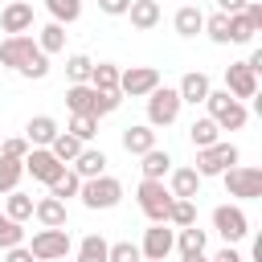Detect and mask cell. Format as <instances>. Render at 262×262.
Wrapping results in <instances>:
<instances>
[{
    "mask_svg": "<svg viewBox=\"0 0 262 262\" xmlns=\"http://www.w3.org/2000/svg\"><path fill=\"white\" fill-rule=\"evenodd\" d=\"M164 225H176V229L196 225V205H192L188 196H172V205H168V221H164Z\"/></svg>",
    "mask_w": 262,
    "mask_h": 262,
    "instance_id": "cell-25",
    "label": "cell"
},
{
    "mask_svg": "<svg viewBox=\"0 0 262 262\" xmlns=\"http://www.w3.org/2000/svg\"><path fill=\"white\" fill-rule=\"evenodd\" d=\"M82 147H86V143H82L78 135H70V131H57V135H53V143H49V151H53L61 164H74V156H78Z\"/></svg>",
    "mask_w": 262,
    "mask_h": 262,
    "instance_id": "cell-27",
    "label": "cell"
},
{
    "mask_svg": "<svg viewBox=\"0 0 262 262\" xmlns=\"http://www.w3.org/2000/svg\"><path fill=\"white\" fill-rule=\"evenodd\" d=\"M213 229L225 237V246H233V242H242V237L250 233V217H246L237 205H217V209H213Z\"/></svg>",
    "mask_w": 262,
    "mask_h": 262,
    "instance_id": "cell-9",
    "label": "cell"
},
{
    "mask_svg": "<svg viewBox=\"0 0 262 262\" xmlns=\"http://www.w3.org/2000/svg\"><path fill=\"white\" fill-rule=\"evenodd\" d=\"M33 217H37L45 229H57V225H66V201L41 196V201H33Z\"/></svg>",
    "mask_w": 262,
    "mask_h": 262,
    "instance_id": "cell-22",
    "label": "cell"
},
{
    "mask_svg": "<svg viewBox=\"0 0 262 262\" xmlns=\"http://www.w3.org/2000/svg\"><path fill=\"white\" fill-rule=\"evenodd\" d=\"M4 213H8L12 221H29V217H33V196H29V192H20V188H12V192H8Z\"/></svg>",
    "mask_w": 262,
    "mask_h": 262,
    "instance_id": "cell-36",
    "label": "cell"
},
{
    "mask_svg": "<svg viewBox=\"0 0 262 262\" xmlns=\"http://www.w3.org/2000/svg\"><path fill=\"white\" fill-rule=\"evenodd\" d=\"M4 262H37V258H33V254H29V246H12V250H8V258H4Z\"/></svg>",
    "mask_w": 262,
    "mask_h": 262,
    "instance_id": "cell-45",
    "label": "cell"
},
{
    "mask_svg": "<svg viewBox=\"0 0 262 262\" xmlns=\"http://www.w3.org/2000/svg\"><path fill=\"white\" fill-rule=\"evenodd\" d=\"M25 176V160H12V156H0V192H12Z\"/></svg>",
    "mask_w": 262,
    "mask_h": 262,
    "instance_id": "cell-35",
    "label": "cell"
},
{
    "mask_svg": "<svg viewBox=\"0 0 262 262\" xmlns=\"http://www.w3.org/2000/svg\"><path fill=\"white\" fill-rule=\"evenodd\" d=\"M172 25H176V33H180V37H196V33L205 29V12H201L196 4H180V8H176V16H172Z\"/></svg>",
    "mask_w": 262,
    "mask_h": 262,
    "instance_id": "cell-24",
    "label": "cell"
},
{
    "mask_svg": "<svg viewBox=\"0 0 262 262\" xmlns=\"http://www.w3.org/2000/svg\"><path fill=\"white\" fill-rule=\"evenodd\" d=\"M90 86L94 90H119V66L115 61H98L90 70Z\"/></svg>",
    "mask_w": 262,
    "mask_h": 262,
    "instance_id": "cell-32",
    "label": "cell"
},
{
    "mask_svg": "<svg viewBox=\"0 0 262 262\" xmlns=\"http://www.w3.org/2000/svg\"><path fill=\"white\" fill-rule=\"evenodd\" d=\"M201 33H209L213 45H229V16H225V12L205 16V29H201Z\"/></svg>",
    "mask_w": 262,
    "mask_h": 262,
    "instance_id": "cell-37",
    "label": "cell"
},
{
    "mask_svg": "<svg viewBox=\"0 0 262 262\" xmlns=\"http://www.w3.org/2000/svg\"><path fill=\"white\" fill-rule=\"evenodd\" d=\"M0 29L12 37V33H29L33 29V4H25V0H8L4 4V12H0Z\"/></svg>",
    "mask_w": 262,
    "mask_h": 262,
    "instance_id": "cell-14",
    "label": "cell"
},
{
    "mask_svg": "<svg viewBox=\"0 0 262 262\" xmlns=\"http://www.w3.org/2000/svg\"><path fill=\"white\" fill-rule=\"evenodd\" d=\"M45 8H49V16L57 25H74L82 16V0H45Z\"/></svg>",
    "mask_w": 262,
    "mask_h": 262,
    "instance_id": "cell-34",
    "label": "cell"
},
{
    "mask_svg": "<svg viewBox=\"0 0 262 262\" xmlns=\"http://www.w3.org/2000/svg\"><path fill=\"white\" fill-rule=\"evenodd\" d=\"M78 188H82V176L74 172V168H66L53 184H49V196H57V201H70V196H78Z\"/></svg>",
    "mask_w": 262,
    "mask_h": 262,
    "instance_id": "cell-33",
    "label": "cell"
},
{
    "mask_svg": "<svg viewBox=\"0 0 262 262\" xmlns=\"http://www.w3.org/2000/svg\"><path fill=\"white\" fill-rule=\"evenodd\" d=\"M213 262H246V258H242L233 246H225V250H217V254H213Z\"/></svg>",
    "mask_w": 262,
    "mask_h": 262,
    "instance_id": "cell-46",
    "label": "cell"
},
{
    "mask_svg": "<svg viewBox=\"0 0 262 262\" xmlns=\"http://www.w3.org/2000/svg\"><path fill=\"white\" fill-rule=\"evenodd\" d=\"M201 180H205V176H201L196 168H172V172H168V192L192 201V196L201 192Z\"/></svg>",
    "mask_w": 262,
    "mask_h": 262,
    "instance_id": "cell-16",
    "label": "cell"
},
{
    "mask_svg": "<svg viewBox=\"0 0 262 262\" xmlns=\"http://www.w3.org/2000/svg\"><path fill=\"white\" fill-rule=\"evenodd\" d=\"M106 262H143V254L135 242H115V246H106Z\"/></svg>",
    "mask_w": 262,
    "mask_h": 262,
    "instance_id": "cell-41",
    "label": "cell"
},
{
    "mask_svg": "<svg viewBox=\"0 0 262 262\" xmlns=\"http://www.w3.org/2000/svg\"><path fill=\"white\" fill-rule=\"evenodd\" d=\"M0 156L25 160V156H29V139H25V135H12V139H4V143H0Z\"/></svg>",
    "mask_w": 262,
    "mask_h": 262,
    "instance_id": "cell-43",
    "label": "cell"
},
{
    "mask_svg": "<svg viewBox=\"0 0 262 262\" xmlns=\"http://www.w3.org/2000/svg\"><path fill=\"white\" fill-rule=\"evenodd\" d=\"M37 49H41V53H61V49H66V25H57V20L45 25L41 37H37Z\"/></svg>",
    "mask_w": 262,
    "mask_h": 262,
    "instance_id": "cell-31",
    "label": "cell"
},
{
    "mask_svg": "<svg viewBox=\"0 0 262 262\" xmlns=\"http://www.w3.org/2000/svg\"><path fill=\"white\" fill-rule=\"evenodd\" d=\"M0 66L16 70L20 78H45L49 74V53H41L29 33H12V37L0 41Z\"/></svg>",
    "mask_w": 262,
    "mask_h": 262,
    "instance_id": "cell-1",
    "label": "cell"
},
{
    "mask_svg": "<svg viewBox=\"0 0 262 262\" xmlns=\"http://www.w3.org/2000/svg\"><path fill=\"white\" fill-rule=\"evenodd\" d=\"M53 262H66V258H53Z\"/></svg>",
    "mask_w": 262,
    "mask_h": 262,
    "instance_id": "cell-50",
    "label": "cell"
},
{
    "mask_svg": "<svg viewBox=\"0 0 262 262\" xmlns=\"http://www.w3.org/2000/svg\"><path fill=\"white\" fill-rule=\"evenodd\" d=\"M221 180H225V192L237 196V201H254V196H262V168L233 164V168L221 172Z\"/></svg>",
    "mask_w": 262,
    "mask_h": 262,
    "instance_id": "cell-5",
    "label": "cell"
},
{
    "mask_svg": "<svg viewBox=\"0 0 262 262\" xmlns=\"http://www.w3.org/2000/svg\"><path fill=\"white\" fill-rule=\"evenodd\" d=\"M139 160H143V164H139L143 180H164V176L172 172V156H168L164 147H147V151H143Z\"/></svg>",
    "mask_w": 262,
    "mask_h": 262,
    "instance_id": "cell-21",
    "label": "cell"
},
{
    "mask_svg": "<svg viewBox=\"0 0 262 262\" xmlns=\"http://www.w3.org/2000/svg\"><path fill=\"white\" fill-rule=\"evenodd\" d=\"M74 172H78L82 180L102 176V172H106V151H102V147H82V151L74 156Z\"/></svg>",
    "mask_w": 262,
    "mask_h": 262,
    "instance_id": "cell-20",
    "label": "cell"
},
{
    "mask_svg": "<svg viewBox=\"0 0 262 262\" xmlns=\"http://www.w3.org/2000/svg\"><path fill=\"white\" fill-rule=\"evenodd\" d=\"M188 139H192V147H209V143H217V139H221V127H217L209 115H205V119H192Z\"/></svg>",
    "mask_w": 262,
    "mask_h": 262,
    "instance_id": "cell-26",
    "label": "cell"
},
{
    "mask_svg": "<svg viewBox=\"0 0 262 262\" xmlns=\"http://www.w3.org/2000/svg\"><path fill=\"white\" fill-rule=\"evenodd\" d=\"M0 70H4V66H0Z\"/></svg>",
    "mask_w": 262,
    "mask_h": 262,
    "instance_id": "cell-52",
    "label": "cell"
},
{
    "mask_svg": "<svg viewBox=\"0 0 262 262\" xmlns=\"http://www.w3.org/2000/svg\"><path fill=\"white\" fill-rule=\"evenodd\" d=\"M156 86H160V70H156V66H131V70H119V90L131 94V98H147Z\"/></svg>",
    "mask_w": 262,
    "mask_h": 262,
    "instance_id": "cell-10",
    "label": "cell"
},
{
    "mask_svg": "<svg viewBox=\"0 0 262 262\" xmlns=\"http://www.w3.org/2000/svg\"><path fill=\"white\" fill-rule=\"evenodd\" d=\"M94 86L90 82H70L66 86V106H70V115H94Z\"/></svg>",
    "mask_w": 262,
    "mask_h": 262,
    "instance_id": "cell-18",
    "label": "cell"
},
{
    "mask_svg": "<svg viewBox=\"0 0 262 262\" xmlns=\"http://www.w3.org/2000/svg\"><path fill=\"white\" fill-rule=\"evenodd\" d=\"M78 262H106V237L102 233H86L78 242Z\"/></svg>",
    "mask_w": 262,
    "mask_h": 262,
    "instance_id": "cell-29",
    "label": "cell"
},
{
    "mask_svg": "<svg viewBox=\"0 0 262 262\" xmlns=\"http://www.w3.org/2000/svg\"><path fill=\"white\" fill-rule=\"evenodd\" d=\"M78 196H82V205L86 209H115L119 201H123V184L115 180V176H90V180H82V188H78Z\"/></svg>",
    "mask_w": 262,
    "mask_h": 262,
    "instance_id": "cell-3",
    "label": "cell"
},
{
    "mask_svg": "<svg viewBox=\"0 0 262 262\" xmlns=\"http://www.w3.org/2000/svg\"><path fill=\"white\" fill-rule=\"evenodd\" d=\"M29 254L37 258V262H53V258H66L70 254V233H66V225H57V229H37L33 233V242H29Z\"/></svg>",
    "mask_w": 262,
    "mask_h": 262,
    "instance_id": "cell-7",
    "label": "cell"
},
{
    "mask_svg": "<svg viewBox=\"0 0 262 262\" xmlns=\"http://www.w3.org/2000/svg\"><path fill=\"white\" fill-rule=\"evenodd\" d=\"M205 242H209V233H205L201 225H184V229L176 233L180 254H205Z\"/></svg>",
    "mask_w": 262,
    "mask_h": 262,
    "instance_id": "cell-28",
    "label": "cell"
},
{
    "mask_svg": "<svg viewBox=\"0 0 262 262\" xmlns=\"http://www.w3.org/2000/svg\"><path fill=\"white\" fill-rule=\"evenodd\" d=\"M246 66H250V70H254V74H262V49H254V53H250V61H246Z\"/></svg>",
    "mask_w": 262,
    "mask_h": 262,
    "instance_id": "cell-48",
    "label": "cell"
},
{
    "mask_svg": "<svg viewBox=\"0 0 262 262\" xmlns=\"http://www.w3.org/2000/svg\"><path fill=\"white\" fill-rule=\"evenodd\" d=\"M180 262H209L205 254H180Z\"/></svg>",
    "mask_w": 262,
    "mask_h": 262,
    "instance_id": "cell-49",
    "label": "cell"
},
{
    "mask_svg": "<svg viewBox=\"0 0 262 262\" xmlns=\"http://www.w3.org/2000/svg\"><path fill=\"white\" fill-rule=\"evenodd\" d=\"M254 33H258V29L250 25L246 12H229V45H250Z\"/></svg>",
    "mask_w": 262,
    "mask_h": 262,
    "instance_id": "cell-30",
    "label": "cell"
},
{
    "mask_svg": "<svg viewBox=\"0 0 262 262\" xmlns=\"http://www.w3.org/2000/svg\"><path fill=\"white\" fill-rule=\"evenodd\" d=\"M168 205H172V192L164 180H139V209L147 221H168Z\"/></svg>",
    "mask_w": 262,
    "mask_h": 262,
    "instance_id": "cell-8",
    "label": "cell"
},
{
    "mask_svg": "<svg viewBox=\"0 0 262 262\" xmlns=\"http://www.w3.org/2000/svg\"><path fill=\"white\" fill-rule=\"evenodd\" d=\"M225 90L233 98H254L258 94V74L246 61H233V66H225Z\"/></svg>",
    "mask_w": 262,
    "mask_h": 262,
    "instance_id": "cell-13",
    "label": "cell"
},
{
    "mask_svg": "<svg viewBox=\"0 0 262 262\" xmlns=\"http://www.w3.org/2000/svg\"><path fill=\"white\" fill-rule=\"evenodd\" d=\"M90 70H94V61H90L86 53H70V57H66V74H70V82H90Z\"/></svg>",
    "mask_w": 262,
    "mask_h": 262,
    "instance_id": "cell-40",
    "label": "cell"
},
{
    "mask_svg": "<svg viewBox=\"0 0 262 262\" xmlns=\"http://www.w3.org/2000/svg\"><path fill=\"white\" fill-rule=\"evenodd\" d=\"M180 94L172 90V86H156L151 94H147V127H172L176 119H180Z\"/></svg>",
    "mask_w": 262,
    "mask_h": 262,
    "instance_id": "cell-4",
    "label": "cell"
},
{
    "mask_svg": "<svg viewBox=\"0 0 262 262\" xmlns=\"http://www.w3.org/2000/svg\"><path fill=\"white\" fill-rule=\"evenodd\" d=\"M70 135H78L82 143H90L94 135H98V119L94 115H70V127H66Z\"/></svg>",
    "mask_w": 262,
    "mask_h": 262,
    "instance_id": "cell-38",
    "label": "cell"
},
{
    "mask_svg": "<svg viewBox=\"0 0 262 262\" xmlns=\"http://www.w3.org/2000/svg\"><path fill=\"white\" fill-rule=\"evenodd\" d=\"M172 250H176V233H172L164 221H151V229H143V246H139V254H143L147 262H164Z\"/></svg>",
    "mask_w": 262,
    "mask_h": 262,
    "instance_id": "cell-12",
    "label": "cell"
},
{
    "mask_svg": "<svg viewBox=\"0 0 262 262\" xmlns=\"http://www.w3.org/2000/svg\"><path fill=\"white\" fill-rule=\"evenodd\" d=\"M205 106H209V119H213L221 131H242V127H246V119H250L246 102H242V98H233L229 90H209Z\"/></svg>",
    "mask_w": 262,
    "mask_h": 262,
    "instance_id": "cell-2",
    "label": "cell"
},
{
    "mask_svg": "<svg viewBox=\"0 0 262 262\" xmlns=\"http://www.w3.org/2000/svg\"><path fill=\"white\" fill-rule=\"evenodd\" d=\"M143 262H147V258H143Z\"/></svg>",
    "mask_w": 262,
    "mask_h": 262,
    "instance_id": "cell-51",
    "label": "cell"
},
{
    "mask_svg": "<svg viewBox=\"0 0 262 262\" xmlns=\"http://www.w3.org/2000/svg\"><path fill=\"white\" fill-rule=\"evenodd\" d=\"M209 90H213V86H209V74H201V70L184 74V78H180V86H176L180 102H192V106H196V102H205V98H209Z\"/></svg>",
    "mask_w": 262,
    "mask_h": 262,
    "instance_id": "cell-17",
    "label": "cell"
},
{
    "mask_svg": "<svg viewBox=\"0 0 262 262\" xmlns=\"http://www.w3.org/2000/svg\"><path fill=\"white\" fill-rule=\"evenodd\" d=\"M57 131H61V127H57V119H49V115H33V119L25 123V139H29V147H49Z\"/></svg>",
    "mask_w": 262,
    "mask_h": 262,
    "instance_id": "cell-15",
    "label": "cell"
},
{
    "mask_svg": "<svg viewBox=\"0 0 262 262\" xmlns=\"http://www.w3.org/2000/svg\"><path fill=\"white\" fill-rule=\"evenodd\" d=\"M123 147H127L131 156H143L147 147H156V127H147V123H131V127H123Z\"/></svg>",
    "mask_w": 262,
    "mask_h": 262,
    "instance_id": "cell-19",
    "label": "cell"
},
{
    "mask_svg": "<svg viewBox=\"0 0 262 262\" xmlns=\"http://www.w3.org/2000/svg\"><path fill=\"white\" fill-rule=\"evenodd\" d=\"M25 172H29L33 180H41V184H53V180L66 172V164H61L49 147H29V156H25Z\"/></svg>",
    "mask_w": 262,
    "mask_h": 262,
    "instance_id": "cell-11",
    "label": "cell"
},
{
    "mask_svg": "<svg viewBox=\"0 0 262 262\" xmlns=\"http://www.w3.org/2000/svg\"><path fill=\"white\" fill-rule=\"evenodd\" d=\"M237 147L233 143H225V139H217V143H209V147H196V172L201 176H221L225 168H233L237 164Z\"/></svg>",
    "mask_w": 262,
    "mask_h": 262,
    "instance_id": "cell-6",
    "label": "cell"
},
{
    "mask_svg": "<svg viewBox=\"0 0 262 262\" xmlns=\"http://www.w3.org/2000/svg\"><path fill=\"white\" fill-rule=\"evenodd\" d=\"M20 242H25L20 221H12L8 213H0V250H12V246H20Z\"/></svg>",
    "mask_w": 262,
    "mask_h": 262,
    "instance_id": "cell-39",
    "label": "cell"
},
{
    "mask_svg": "<svg viewBox=\"0 0 262 262\" xmlns=\"http://www.w3.org/2000/svg\"><path fill=\"white\" fill-rule=\"evenodd\" d=\"M127 16H131V25H135L139 33H147V29L160 25V0H131Z\"/></svg>",
    "mask_w": 262,
    "mask_h": 262,
    "instance_id": "cell-23",
    "label": "cell"
},
{
    "mask_svg": "<svg viewBox=\"0 0 262 262\" xmlns=\"http://www.w3.org/2000/svg\"><path fill=\"white\" fill-rule=\"evenodd\" d=\"M119 102H123V90H98V94H94V119L119 111Z\"/></svg>",
    "mask_w": 262,
    "mask_h": 262,
    "instance_id": "cell-42",
    "label": "cell"
},
{
    "mask_svg": "<svg viewBox=\"0 0 262 262\" xmlns=\"http://www.w3.org/2000/svg\"><path fill=\"white\" fill-rule=\"evenodd\" d=\"M98 8H102L106 16H127V8H131V0H98Z\"/></svg>",
    "mask_w": 262,
    "mask_h": 262,
    "instance_id": "cell-44",
    "label": "cell"
},
{
    "mask_svg": "<svg viewBox=\"0 0 262 262\" xmlns=\"http://www.w3.org/2000/svg\"><path fill=\"white\" fill-rule=\"evenodd\" d=\"M242 8H246V0H217V12H225V16L229 12H242Z\"/></svg>",
    "mask_w": 262,
    "mask_h": 262,
    "instance_id": "cell-47",
    "label": "cell"
}]
</instances>
